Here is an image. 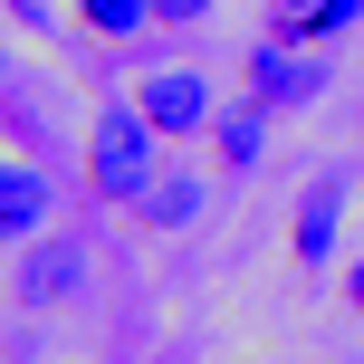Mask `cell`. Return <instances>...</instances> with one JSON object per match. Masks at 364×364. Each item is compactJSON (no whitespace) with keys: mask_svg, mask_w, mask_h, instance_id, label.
<instances>
[{"mask_svg":"<svg viewBox=\"0 0 364 364\" xmlns=\"http://www.w3.org/2000/svg\"><path fill=\"white\" fill-rule=\"evenodd\" d=\"M211 144H220V164H230V173H250V164H259V106L211 115Z\"/></svg>","mask_w":364,"mask_h":364,"instance_id":"30bf717a","label":"cell"},{"mask_svg":"<svg viewBox=\"0 0 364 364\" xmlns=\"http://www.w3.org/2000/svg\"><path fill=\"white\" fill-rule=\"evenodd\" d=\"M201 10H220V0H154V29H192Z\"/></svg>","mask_w":364,"mask_h":364,"instance_id":"8fae6325","label":"cell"},{"mask_svg":"<svg viewBox=\"0 0 364 364\" xmlns=\"http://www.w3.org/2000/svg\"><path fill=\"white\" fill-rule=\"evenodd\" d=\"M355 307H364V269H355Z\"/></svg>","mask_w":364,"mask_h":364,"instance_id":"4fadbf2b","label":"cell"},{"mask_svg":"<svg viewBox=\"0 0 364 364\" xmlns=\"http://www.w3.org/2000/svg\"><path fill=\"white\" fill-rule=\"evenodd\" d=\"M134 106H144V125L154 134H211V77H192V68H154L144 87H134Z\"/></svg>","mask_w":364,"mask_h":364,"instance_id":"7a4b0ae2","label":"cell"},{"mask_svg":"<svg viewBox=\"0 0 364 364\" xmlns=\"http://www.w3.org/2000/svg\"><path fill=\"white\" fill-rule=\"evenodd\" d=\"M154 173H164V134L144 125V106H106L87 125V182L106 201H144Z\"/></svg>","mask_w":364,"mask_h":364,"instance_id":"6da1fadb","label":"cell"},{"mask_svg":"<svg viewBox=\"0 0 364 364\" xmlns=\"http://www.w3.org/2000/svg\"><path fill=\"white\" fill-rule=\"evenodd\" d=\"M201 201H211V182H201V173H154V192L134 201V211H144L154 230H192V220H201Z\"/></svg>","mask_w":364,"mask_h":364,"instance_id":"52a82bcc","label":"cell"},{"mask_svg":"<svg viewBox=\"0 0 364 364\" xmlns=\"http://www.w3.org/2000/svg\"><path fill=\"white\" fill-rule=\"evenodd\" d=\"M316 87H326V68H307V58H297L288 38L250 58V96H259V106H307Z\"/></svg>","mask_w":364,"mask_h":364,"instance_id":"277c9868","label":"cell"},{"mask_svg":"<svg viewBox=\"0 0 364 364\" xmlns=\"http://www.w3.org/2000/svg\"><path fill=\"white\" fill-rule=\"evenodd\" d=\"M19 307H58V297H77L87 288V250H77V240H38L29 259H19Z\"/></svg>","mask_w":364,"mask_h":364,"instance_id":"3957f363","label":"cell"},{"mask_svg":"<svg viewBox=\"0 0 364 364\" xmlns=\"http://www.w3.org/2000/svg\"><path fill=\"white\" fill-rule=\"evenodd\" d=\"M77 29H96V38H134V29H154V0H77Z\"/></svg>","mask_w":364,"mask_h":364,"instance_id":"ba28073f","label":"cell"},{"mask_svg":"<svg viewBox=\"0 0 364 364\" xmlns=\"http://www.w3.org/2000/svg\"><path fill=\"white\" fill-rule=\"evenodd\" d=\"M316 10V0H278V29H288V19H307Z\"/></svg>","mask_w":364,"mask_h":364,"instance_id":"7c38bea8","label":"cell"},{"mask_svg":"<svg viewBox=\"0 0 364 364\" xmlns=\"http://www.w3.org/2000/svg\"><path fill=\"white\" fill-rule=\"evenodd\" d=\"M48 201H58V182H48V173L0 164V250H10V240H29L38 220H48Z\"/></svg>","mask_w":364,"mask_h":364,"instance_id":"5b68a950","label":"cell"},{"mask_svg":"<svg viewBox=\"0 0 364 364\" xmlns=\"http://www.w3.org/2000/svg\"><path fill=\"white\" fill-rule=\"evenodd\" d=\"M336 211H346V182H307V201H297V269H326L336 259Z\"/></svg>","mask_w":364,"mask_h":364,"instance_id":"8992f818","label":"cell"},{"mask_svg":"<svg viewBox=\"0 0 364 364\" xmlns=\"http://www.w3.org/2000/svg\"><path fill=\"white\" fill-rule=\"evenodd\" d=\"M355 19H364V0H316V10H307V19H288L278 38H288V48H297V38H307V48H326V38H346Z\"/></svg>","mask_w":364,"mask_h":364,"instance_id":"9c48e42d","label":"cell"}]
</instances>
